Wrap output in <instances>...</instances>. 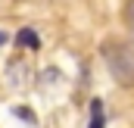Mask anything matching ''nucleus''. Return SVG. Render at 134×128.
I'll return each mask as SVG.
<instances>
[{
  "instance_id": "1",
  "label": "nucleus",
  "mask_w": 134,
  "mask_h": 128,
  "mask_svg": "<svg viewBox=\"0 0 134 128\" xmlns=\"http://www.w3.org/2000/svg\"><path fill=\"white\" fill-rule=\"evenodd\" d=\"M103 63L109 69V75L122 84V88H134V50L122 41H103L100 47Z\"/></svg>"
},
{
  "instance_id": "2",
  "label": "nucleus",
  "mask_w": 134,
  "mask_h": 128,
  "mask_svg": "<svg viewBox=\"0 0 134 128\" xmlns=\"http://www.w3.org/2000/svg\"><path fill=\"white\" fill-rule=\"evenodd\" d=\"M16 44H22V47H28V50H37L41 47V38L34 28H22V31L16 34Z\"/></svg>"
},
{
  "instance_id": "3",
  "label": "nucleus",
  "mask_w": 134,
  "mask_h": 128,
  "mask_svg": "<svg viewBox=\"0 0 134 128\" xmlns=\"http://www.w3.org/2000/svg\"><path fill=\"white\" fill-rule=\"evenodd\" d=\"M122 19H125V25L134 31V0H125L122 3Z\"/></svg>"
},
{
  "instance_id": "4",
  "label": "nucleus",
  "mask_w": 134,
  "mask_h": 128,
  "mask_svg": "<svg viewBox=\"0 0 134 128\" xmlns=\"http://www.w3.org/2000/svg\"><path fill=\"white\" fill-rule=\"evenodd\" d=\"M91 109H94L91 128H103V106H100V100H94V103H91Z\"/></svg>"
}]
</instances>
